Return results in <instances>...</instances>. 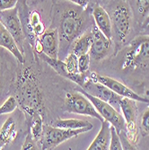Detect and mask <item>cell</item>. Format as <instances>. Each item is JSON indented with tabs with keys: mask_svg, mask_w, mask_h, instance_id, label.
Wrapping results in <instances>:
<instances>
[{
	"mask_svg": "<svg viewBox=\"0 0 149 150\" xmlns=\"http://www.w3.org/2000/svg\"><path fill=\"white\" fill-rule=\"evenodd\" d=\"M92 40L93 37L91 32H86L83 33L73 42L71 46L72 50L70 52L74 53L77 58L82 55H85V54H89L92 46Z\"/></svg>",
	"mask_w": 149,
	"mask_h": 150,
	"instance_id": "19",
	"label": "cell"
},
{
	"mask_svg": "<svg viewBox=\"0 0 149 150\" xmlns=\"http://www.w3.org/2000/svg\"><path fill=\"white\" fill-rule=\"evenodd\" d=\"M21 150H37L36 142L32 138V135L30 134V132L27 134Z\"/></svg>",
	"mask_w": 149,
	"mask_h": 150,
	"instance_id": "29",
	"label": "cell"
},
{
	"mask_svg": "<svg viewBox=\"0 0 149 150\" xmlns=\"http://www.w3.org/2000/svg\"><path fill=\"white\" fill-rule=\"evenodd\" d=\"M77 91L83 93L85 96L88 98V100L93 103L94 108L96 109L97 112L101 115L104 121H107L112 127L115 129L118 134L121 132H126V123L123 116L121 115L119 112H118L116 109H114L111 104L107 103L98 98L92 96L91 94L85 92L82 88H77Z\"/></svg>",
	"mask_w": 149,
	"mask_h": 150,
	"instance_id": "5",
	"label": "cell"
},
{
	"mask_svg": "<svg viewBox=\"0 0 149 150\" xmlns=\"http://www.w3.org/2000/svg\"><path fill=\"white\" fill-rule=\"evenodd\" d=\"M84 10L79 6H67L62 11L57 29L59 38V52L66 53L75 40L82 35L85 25Z\"/></svg>",
	"mask_w": 149,
	"mask_h": 150,
	"instance_id": "2",
	"label": "cell"
},
{
	"mask_svg": "<svg viewBox=\"0 0 149 150\" xmlns=\"http://www.w3.org/2000/svg\"><path fill=\"white\" fill-rule=\"evenodd\" d=\"M119 135V139H120V142H121V145H122V147H123V150H138L137 147H136V145L132 144L127 138V135H126V132H121Z\"/></svg>",
	"mask_w": 149,
	"mask_h": 150,
	"instance_id": "28",
	"label": "cell"
},
{
	"mask_svg": "<svg viewBox=\"0 0 149 150\" xmlns=\"http://www.w3.org/2000/svg\"><path fill=\"white\" fill-rule=\"evenodd\" d=\"M110 17L112 25V38L117 43L123 44L129 38L133 26V13L129 1L115 2L112 6Z\"/></svg>",
	"mask_w": 149,
	"mask_h": 150,
	"instance_id": "3",
	"label": "cell"
},
{
	"mask_svg": "<svg viewBox=\"0 0 149 150\" xmlns=\"http://www.w3.org/2000/svg\"><path fill=\"white\" fill-rule=\"evenodd\" d=\"M16 100L23 111L31 118L36 114L43 115V95L35 72L30 67L21 70L16 80Z\"/></svg>",
	"mask_w": 149,
	"mask_h": 150,
	"instance_id": "1",
	"label": "cell"
},
{
	"mask_svg": "<svg viewBox=\"0 0 149 150\" xmlns=\"http://www.w3.org/2000/svg\"><path fill=\"white\" fill-rule=\"evenodd\" d=\"M19 106L16 97L15 96H9L7 97L5 102L0 105V115L9 114L15 112L17 107Z\"/></svg>",
	"mask_w": 149,
	"mask_h": 150,
	"instance_id": "23",
	"label": "cell"
},
{
	"mask_svg": "<svg viewBox=\"0 0 149 150\" xmlns=\"http://www.w3.org/2000/svg\"><path fill=\"white\" fill-rule=\"evenodd\" d=\"M0 46L6 49L9 52L12 53V55L15 57L19 63H24V57L23 54L19 50L16 40L11 36V34L7 32V30L2 25L0 26Z\"/></svg>",
	"mask_w": 149,
	"mask_h": 150,
	"instance_id": "16",
	"label": "cell"
},
{
	"mask_svg": "<svg viewBox=\"0 0 149 150\" xmlns=\"http://www.w3.org/2000/svg\"><path fill=\"white\" fill-rule=\"evenodd\" d=\"M111 138V125L107 121H103L97 136L94 138L87 150H110Z\"/></svg>",
	"mask_w": 149,
	"mask_h": 150,
	"instance_id": "15",
	"label": "cell"
},
{
	"mask_svg": "<svg viewBox=\"0 0 149 150\" xmlns=\"http://www.w3.org/2000/svg\"><path fill=\"white\" fill-rule=\"evenodd\" d=\"M91 33L93 40L89 55L94 60H101L109 54L112 46V40L108 39L94 23L92 26Z\"/></svg>",
	"mask_w": 149,
	"mask_h": 150,
	"instance_id": "13",
	"label": "cell"
},
{
	"mask_svg": "<svg viewBox=\"0 0 149 150\" xmlns=\"http://www.w3.org/2000/svg\"><path fill=\"white\" fill-rule=\"evenodd\" d=\"M140 130L143 136H149V107L144 112L140 120Z\"/></svg>",
	"mask_w": 149,
	"mask_h": 150,
	"instance_id": "26",
	"label": "cell"
},
{
	"mask_svg": "<svg viewBox=\"0 0 149 150\" xmlns=\"http://www.w3.org/2000/svg\"><path fill=\"white\" fill-rule=\"evenodd\" d=\"M142 30H143L144 35H148L149 36V24L146 25L145 27H144V28H142Z\"/></svg>",
	"mask_w": 149,
	"mask_h": 150,
	"instance_id": "32",
	"label": "cell"
},
{
	"mask_svg": "<svg viewBox=\"0 0 149 150\" xmlns=\"http://www.w3.org/2000/svg\"><path fill=\"white\" fill-rule=\"evenodd\" d=\"M81 88L87 93L91 94L92 96L111 104L114 109L120 112V102L122 100V97L119 96L105 86L88 77Z\"/></svg>",
	"mask_w": 149,
	"mask_h": 150,
	"instance_id": "11",
	"label": "cell"
},
{
	"mask_svg": "<svg viewBox=\"0 0 149 150\" xmlns=\"http://www.w3.org/2000/svg\"><path fill=\"white\" fill-rule=\"evenodd\" d=\"M91 79L93 81H96L98 83L105 86L109 89H111L112 92H114L116 94H118L119 96L122 98H129L131 100H134L136 102L139 103H149V99L146 97H143L141 95L138 94L137 93H135L132 89L125 86L124 84L120 83L119 81L113 79L110 76H102L97 73H92L91 74Z\"/></svg>",
	"mask_w": 149,
	"mask_h": 150,
	"instance_id": "10",
	"label": "cell"
},
{
	"mask_svg": "<svg viewBox=\"0 0 149 150\" xmlns=\"http://www.w3.org/2000/svg\"><path fill=\"white\" fill-rule=\"evenodd\" d=\"M111 135H112V138H111L110 150H123L119 135L117 131L115 130V129L112 126H111Z\"/></svg>",
	"mask_w": 149,
	"mask_h": 150,
	"instance_id": "27",
	"label": "cell"
},
{
	"mask_svg": "<svg viewBox=\"0 0 149 150\" xmlns=\"http://www.w3.org/2000/svg\"><path fill=\"white\" fill-rule=\"evenodd\" d=\"M120 112L126 123L127 138L132 144L136 145L138 139L137 102L129 98H122L120 102Z\"/></svg>",
	"mask_w": 149,
	"mask_h": 150,
	"instance_id": "8",
	"label": "cell"
},
{
	"mask_svg": "<svg viewBox=\"0 0 149 150\" xmlns=\"http://www.w3.org/2000/svg\"><path fill=\"white\" fill-rule=\"evenodd\" d=\"M38 53L44 54L51 59H59V38L56 28L49 29L36 40L35 45Z\"/></svg>",
	"mask_w": 149,
	"mask_h": 150,
	"instance_id": "12",
	"label": "cell"
},
{
	"mask_svg": "<svg viewBox=\"0 0 149 150\" xmlns=\"http://www.w3.org/2000/svg\"><path fill=\"white\" fill-rule=\"evenodd\" d=\"M17 3L16 0H0V12L15 8Z\"/></svg>",
	"mask_w": 149,
	"mask_h": 150,
	"instance_id": "30",
	"label": "cell"
},
{
	"mask_svg": "<svg viewBox=\"0 0 149 150\" xmlns=\"http://www.w3.org/2000/svg\"><path fill=\"white\" fill-rule=\"evenodd\" d=\"M31 122V129H30V134L32 135V138L35 142L40 141L43 133V118L42 114L36 113L32 118Z\"/></svg>",
	"mask_w": 149,
	"mask_h": 150,
	"instance_id": "21",
	"label": "cell"
},
{
	"mask_svg": "<svg viewBox=\"0 0 149 150\" xmlns=\"http://www.w3.org/2000/svg\"><path fill=\"white\" fill-rule=\"evenodd\" d=\"M149 65V36L139 35L129 42L122 59L123 69H135Z\"/></svg>",
	"mask_w": 149,
	"mask_h": 150,
	"instance_id": "4",
	"label": "cell"
},
{
	"mask_svg": "<svg viewBox=\"0 0 149 150\" xmlns=\"http://www.w3.org/2000/svg\"><path fill=\"white\" fill-rule=\"evenodd\" d=\"M65 111L70 113L89 116L99 120L102 123L104 121L101 115L97 112L93 103L88 98L80 92H69L66 94L64 102Z\"/></svg>",
	"mask_w": 149,
	"mask_h": 150,
	"instance_id": "6",
	"label": "cell"
},
{
	"mask_svg": "<svg viewBox=\"0 0 149 150\" xmlns=\"http://www.w3.org/2000/svg\"><path fill=\"white\" fill-rule=\"evenodd\" d=\"M64 63L66 67L67 72H68L71 76L79 74L78 71V58L75 55L74 53L69 52L66 58L64 59Z\"/></svg>",
	"mask_w": 149,
	"mask_h": 150,
	"instance_id": "22",
	"label": "cell"
},
{
	"mask_svg": "<svg viewBox=\"0 0 149 150\" xmlns=\"http://www.w3.org/2000/svg\"><path fill=\"white\" fill-rule=\"evenodd\" d=\"M0 23L16 40L19 50L23 53L24 43V31L19 17L17 6L13 9L0 12Z\"/></svg>",
	"mask_w": 149,
	"mask_h": 150,
	"instance_id": "9",
	"label": "cell"
},
{
	"mask_svg": "<svg viewBox=\"0 0 149 150\" xmlns=\"http://www.w3.org/2000/svg\"><path fill=\"white\" fill-rule=\"evenodd\" d=\"M132 10L133 18L135 17L139 23L143 24L144 21L149 16V0H139V1H129Z\"/></svg>",
	"mask_w": 149,
	"mask_h": 150,
	"instance_id": "20",
	"label": "cell"
},
{
	"mask_svg": "<svg viewBox=\"0 0 149 150\" xmlns=\"http://www.w3.org/2000/svg\"><path fill=\"white\" fill-rule=\"evenodd\" d=\"M92 16L94 20V24L97 28L108 38L112 40V25L109 13L104 7L101 6L99 4L94 5L92 10Z\"/></svg>",
	"mask_w": 149,
	"mask_h": 150,
	"instance_id": "14",
	"label": "cell"
},
{
	"mask_svg": "<svg viewBox=\"0 0 149 150\" xmlns=\"http://www.w3.org/2000/svg\"><path fill=\"white\" fill-rule=\"evenodd\" d=\"M75 5H77L79 7L82 8H85L86 6L88 5V1H85V0H75V1H72Z\"/></svg>",
	"mask_w": 149,
	"mask_h": 150,
	"instance_id": "31",
	"label": "cell"
},
{
	"mask_svg": "<svg viewBox=\"0 0 149 150\" xmlns=\"http://www.w3.org/2000/svg\"><path fill=\"white\" fill-rule=\"evenodd\" d=\"M53 127L63 129H93V124L88 120H77V119H58L52 122Z\"/></svg>",
	"mask_w": 149,
	"mask_h": 150,
	"instance_id": "17",
	"label": "cell"
},
{
	"mask_svg": "<svg viewBox=\"0 0 149 150\" xmlns=\"http://www.w3.org/2000/svg\"><path fill=\"white\" fill-rule=\"evenodd\" d=\"M30 24H31V28H32V32L33 33H35L37 36H40L42 34L44 33L45 32V28L44 25L42 24V21L40 19V16L38 15L37 12H33L31 16V21H30Z\"/></svg>",
	"mask_w": 149,
	"mask_h": 150,
	"instance_id": "24",
	"label": "cell"
},
{
	"mask_svg": "<svg viewBox=\"0 0 149 150\" xmlns=\"http://www.w3.org/2000/svg\"><path fill=\"white\" fill-rule=\"evenodd\" d=\"M17 135L16 122L12 117H8L0 128V143L8 145L15 140Z\"/></svg>",
	"mask_w": 149,
	"mask_h": 150,
	"instance_id": "18",
	"label": "cell"
},
{
	"mask_svg": "<svg viewBox=\"0 0 149 150\" xmlns=\"http://www.w3.org/2000/svg\"><path fill=\"white\" fill-rule=\"evenodd\" d=\"M89 129H63L53 127L51 125H46L43 127L42 137L40 139V146L42 150H49L51 148H55L63 142L68 140L72 138H76L78 135L90 131Z\"/></svg>",
	"mask_w": 149,
	"mask_h": 150,
	"instance_id": "7",
	"label": "cell"
},
{
	"mask_svg": "<svg viewBox=\"0 0 149 150\" xmlns=\"http://www.w3.org/2000/svg\"><path fill=\"white\" fill-rule=\"evenodd\" d=\"M91 57L89 54H85L78 57V71L80 74L85 75L90 67Z\"/></svg>",
	"mask_w": 149,
	"mask_h": 150,
	"instance_id": "25",
	"label": "cell"
},
{
	"mask_svg": "<svg viewBox=\"0 0 149 150\" xmlns=\"http://www.w3.org/2000/svg\"><path fill=\"white\" fill-rule=\"evenodd\" d=\"M149 24V16L146 17V19L144 21V23H143V24H142V28H144V27H145L146 25H148Z\"/></svg>",
	"mask_w": 149,
	"mask_h": 150,
	"instance_id": "33",
	"label": "cell"
}]
</instances>
